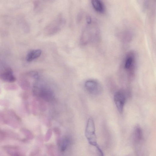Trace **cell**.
Masks as SVG:
<instances>
[{
  "label": "cell",
  "instance_id": "obj_1",
  "mask_svg": "<svg viewBox=\"0 0 156 156\" xmlns=\"http://www.w3.org/2000/svg\"><path fill=\"white\" fill-rule=\"evenodd\" d=\"M85 134L90 144L95 147L98 145L95 123L92 118H89L88 121L85 129Z\"/></svg>",
  "mask_w": 156,
  "mask_h": 156
},
{
  "label": "cell",
  "instance_id": "obj_2",
  "mask_svg": "<svg viewBox=\"0 0 156 156\" xmlns=\"http://www.w3.org/2000/svg\"><path fill=\"white\" fill-rule=\"evenodd\" d=\"M114 100L118 111L120 113H122L126 101L124 93L121 91L117 92L114 95Z\"/></svg>",
  "mask_w": 156,
  "mask_h": 156
},
{
  "label": "cell",
  "instance_id": "obj_3",
  "mask_svg": "<svg viewBox=\"0 0 156 156\" xmlns=\"http://www.w3.org/2000/svg\"><path fill=\"white\" fill-rule=\"evenodd\" d=\"M85 87L89 93L96 95L99 94L100 90V86L97 82L93 81H88L85 84Z\"/></svg>",
  "mask_w": 156,
  "mask_h": 156
},
{
  "label": "cell",
  "instance_id": "obj_4",
  "mask_svg": "<svg viewBox=\"0 0 156 156\" xmlns=\"http://www.w3.org/2000/svg\"><path fill=\"white\" fill-rule=\"evenodd\" d=\"M1 77L5 81L13 82L15 81L11 69L8 68L6 69L1 75Z\"/></svg>",
  "mask_w": 156,
  "mask_h": 156
},
{
  "label": "cell",
  "instance_id": "obj_5",
  "mask_svg": "<svg viewBox=\"0 0 156 156\" xmlns=\"http://www.w3.org/2000/svg\"><path fill=\"white\" fill-rule=\"evenodd\" d=\"M42 52V51L39 49L31 51L27 55L26 58L27 61L30 62L39 58L41 55Z\"/></svg>",
  "mask_w": 156,
  "mask_h": 156
},
{
  "label": "cell",
  "instance_id": "obj_6",
  "mask_svg": "<svg viewBox=\"0 0 156 156\" xmlns=\"http://www.w3.org/2000/svg\"><path fill=\"white\" fill-rule=\"evenodd\" d=\"M92 4L95 9L100 13H103L104 10V8L102 2L99 0H94L92 1Z\"/></svg>",
  "mask_w": 156,
  "mask_h": 156
},
{
  "label": "cell",
  "instance_id": "obj_7",
  "mask_svg": "<svg viewBox=\"0 0 156 156\" xmlns=\"http://www.w3.org/2000/svg\"><path fill=\"white\" fill-rule=\"evenodd\" d=\"M134 136L136 142L140 141L143 137V134L141 129L139 127H137L134 132Z\"/></svg>",
  "mask_w": 156,
  "mask_h": 156
},
{
  "label": "cell",
  "instance_id": "obj_8",
  "mask_svg": "<svg viewBox=\"0 0 156 156\" xmlns=\"http://www.w3.org/2000/svg\"><path fill=\"white\" fill-rule=\"evenodd\" d=\"M97 151L98 156H104L103 153L99 146L98 145L96 147Z\"/></svg>",
  "mask_w": 156,
  "mask_h": 156
},
{
  "label": "cell",
  "instance_id": "obj_9",
  "mask_svg": "<svg viewBox=\"0 0 156 156\" xmlns=\"http://www.w3.org/2000/svg\"><path fill=\"white\" fill-rule=\"evenodd\" d=\"M86 21L89 24H90L91 23L92 20L91 17L89 16H87L86 18Z\"/></svg>",
  "mask_w": 156,
  "mask_h": 156
}]
</instances>
